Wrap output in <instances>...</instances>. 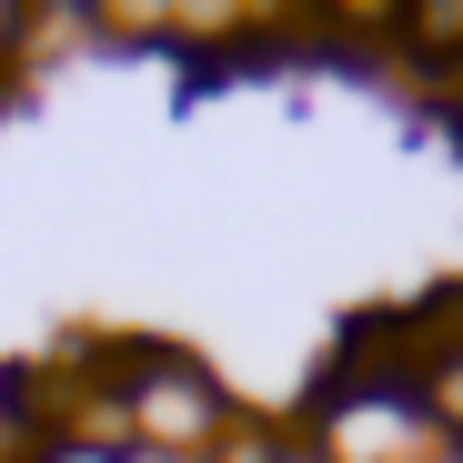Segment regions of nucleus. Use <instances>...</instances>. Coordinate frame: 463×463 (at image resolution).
<instances>
[{"label": "nucleus", "instance_id": "obj_1", "mask_svg": "<svg viewBox=\"0 0 463 463\" xmlns=\"http://www.w3.org/2000/svg\"><path fill=\"white\" fill-rule=\"evenodd\" d=\"M121 393H131V453H162V463H202L242 423L222 373L182 343H121Z\"/></svg>", "mask_w": 463, "mask_h": 463}, {"label": "nucleus", "instance_id": "obj_2", "mask_svg": "<svg viewBox=\"0 0 463 463\" xmlns=\"http://www.w3.org/2000/svg\"><path fill=\"white\" fill-rule=\"evenodd\" d=\"M302 443H313L323 463H443L453 443L433 433L423 393L393 373H343L313 393V413H302Z\"/></svg>", "mask_w": 463, "mask_h": 463}, {"label": "nucleus", "instance_id": "obj_3", "mask_svg": "<svg viewBox=\"0 0 463 463\" xmlns=\"http://www.w3.org/2000/svg\"><path fill=\"white\" fill-rule=\"evenodd\" d=\"M413 393H423V413H433V433H443V443L463 453V343H453V353H443V363H433V373L413 383Z\"/></svg>", "mask_w": 463, "mask_h": 463}, {"label": "nucleus", "instance_id": "obj_4", "mask_svg": "<svg viewBox=\"0 0 463 463\" xmlns=\"http://www.w3.org/2000/svg\"><path fill=\"white\" fill-rule=\"evenodd\" d=\"M282 453H292V423H252V413H242L202 463H282Z\"/></svg>", "mask_w": 463, "mask_h": 463}, {"label": "nucleus", "instance_id": "obj_5", "mask_svg": "<svg viewBox=\"0 0 463 463\" xmlns=\"http://www.w3.org/2000/svg\"><path fill=\"white\" fill-rule=\"evenodd\" d=\"M21 463H131V453H91V443H71V433H51V443H31Z\"/></svg>", "mask_w": 463, "mask_h": 463}, {"label": "nucleus", "instance_id": "obj_6", "mask_svg": "<svg viewBox=\"0 0 463 463\" xmlns=\"http://www.w3.org/2000/svg\"><path fill=\"white\" fill-rule=\"evenodd\" d=\"M31 31H41V11H11V0H0V61L31 51Z\"/></svg>", "mask_w": 463, "mask_h": 463}, {"label": "nucleus", "instance_id": "obj_7", "mask_svg": "<svg viewBox=\"0 0 463 463\" xmlns=\"http://www.w3.org/2000/svg\"><path fill=\"white\" fill-rule=\"evenodd\" d=\"M282 463H323V453H313V443H302V433H292V453H282Z\"/></svg>", "mask_w": 463, "mask_h": 463}]
</instances>
